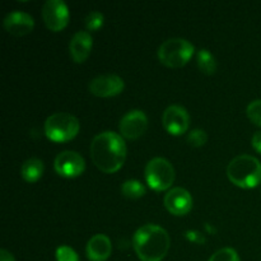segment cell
<instances>
[{"instance_id": "1", "label": "cell", "mask_w": 261, "mask_h": 261, "mask_svg": "<svg viewBox=\"0 0 261 261\" xmlns=\"http://www.w3.org/2000/svg\"><path fill=\"white\" fill-rule=\"evenodd\" d=\"M125 157L126 145L121 135L114 132H103L92 139L91 158L102 172H116L124 165Z\"/></svg>"}, {"instance_id": "2", "label": "cell", "mask_w": 261, "mask_h": 261, "mask_svg": "<svg viewBox=\"0 0 261 261\" xmlns=\"http://www.w3.org/2000/svg\"><path fill=\"white\" fill-rule=\"evenodd\" d=\"M171 240L167 231L157 224H145L133 236V246L142 261H161L167 255Z\"/></svg>"}, {"instance_id": "3", "label": "cell", "mask_w": 261, "mask_h": 261, "mask_svg": "<svg viewBox=\"0 0 261 261\" xmlns=\"http://www.w3.org/2000/svg\"><path fill=\"white\" fill-rule=\"evenodd\" d=\"M227 176L240 188H255L261 182L260 161L249 154L236 155L227 166Z\"/></svg>"}, {"instance_id": "4", "label": "cell", "mask_w": 261, "mask_h": 261, "mask_svg": "<svg viewBox=\"0 0 261 261\" xmlns=\"http://www.w3.org/2000/svg\"><path fill=\"white\" fill-rule=\"evenodd\" d=\"M195 47L185 38H168L158 47V58L161 63L171 68L184 66L193 56Z\"/></svg>"}, {"instance_id": "5", "label": "cell", "mask_w": 261, "mask_h": 261, "mask_svg": "<svg viewBox=\"0 0 261 261\" xmlns=\"http://www.w3.org/2000/svg\"><path fill=\"white\" fill-rule=\"evenodd\" d=\"M79 132V121L68 112H55L45 121V133L54 142H68Z\"/></svg>"}, {"instance_id": "6", "label": "cell", "mask_w": 261, "mask_h": 261, "mask_svg": "<svg viewBox=\"0 0 261 261\" xmlns=\"http://www.w3.org/2000/svg\"><path fill=\"white\" fill-rule=\"evenodd\" d=\"M144 173L148 185L157 191L168 189L175 180V168L163 157L152 158L145 166Z\"/></svg>"}, {"instance_id": "7", "label": "cell", "mask_w": 261, "mask_h": 261, "mask_svg": "<svg viewBox=\"0 0 261 261\" xmlns=\"http://www.w3.org/2000/svg\"><path fill=\"white\" fill-rule=\"evenodd\" d=\"M42 18L48 30H63L69 20L68 7L63 0H47L42 7Z\"/></svg>"}, {"instance_id": "8", "label": "cell", "mask_w": 261, "mask_h": 261, "mask_svg": "<svg viewBox=\"0 0 261 261\" xmlns=\"http://www.w3.org/2000/svg\"><path fill=\"white\" fill-rule=\"evenodd\" d=\"M54 167L59 175L64 177H75L84 171V158L74 150H63L56 155Z\"/></svg>"}, {"instance_id": "9", "label": "cell", "mask_w": 261, "mask_h": 261, "mask_svg": "<svg viewBox=\"0 0 261 261\" xmlns=\"http://www.w3.org/2000/svg\"><path fill=\"white\" fill-rule=\"evenodd\" d=\"M148 117L140 110H132L121 117L119 124L120 133L127 139H137L147 130Z\"/></svg>"}, {"instance_id": "10", "label": "cell", "mask_w": 261, "mask_h": 261, "mask_svg": "<svg viewBox=\"0 0 261 261\" xmlns=\"http://www.w3.org/2000/svg\"><path fill=\"white\" fill-rule=\"evenodd\" d=\"M162 124L170 134L181 135L188 130L189 124H190V116L182 106L171 105L163 112Z\"/></svg>"}, {"instance_id": "11", "label": "cell", "mask_w": 261, "mask_h": 261, "mask_svg": "<svg viewBox=\"0 0 261 261\" xmlns=\"http://www.w3.org/2000/svg\"><path fill=\"white\" fill-rule=\"evenodd\" d=\"M124 81L116 74H102L92 79L88 84L89 92L98 97L116 96L124 89Z\"/></svg>"}, {"instance_id": "12", "label": "cell", "mask_w": 261, "mask_h": 261, "mask_svg": "<svg viewBox=\"0 0 261 261\" xmlns=\"http://www.w3.org/2000/svg\"><path fill=\"white\" fill-rule=\"evenodd\" d=\"M165 206L175 216H184L189 213L193 206V198L184 188H173L165 195Z\"/></svg>"}, {"instance_id": "13", "label": "cell", "mask_w": 261, "mask_h": 261, "mask_svg": "<svg viewBox=\"0 0 261 261\" xmlns=\"http://www.w3.org/2000/svg\"><path fill=\"white\" fill-rule=\"evenodd\" d=\"M5 30L14 36H23L30 33L33 30L35 20L31 14L20 10H13L5 15L4 20Z\"/></svg>"}, {"instance_id": "14", "label": "cell", "mask_w": 261, "mask_h": 261, "mask_svg": "<svg viewBox=\"0 0 261 261\" xmlns=\"http://www.w3.org/2000/svg\"><path fill=\"white\" fill-rule=\"evenodd\" d=\"M92 43H93L92 36L87 31H78L76 33H74L73 37L70 38V42H69V53H70L71 59L75 63L86 61V59L89 56V53H91Z\"/></svg>"}, {"instance_id": "15", "label": "cell", "mask_w": 261, "mask_h": 261, "mask_svg": "<svg viewBox=\"0 0 261 261\" xmlns=\"http://www.w3.org/2000/svg\"><path fill=\"white\" fill-rule=\"evenodd\" d=\"M112 251V245L106 234L97 233L91 237L87 244L86 252L91 261H105L109 259Z\"/></svg>"}, {"instance_id": "16", "label": "cell", "mask_w": 261, "mask_h": 261, "mask_svg": "<svg viewBox=\"0 0 261 261\" xmlns=\"http://www.w3.org/2000/svg\"><path fill=\"white\" fill-rule=\"evenodd\" d=\"M43 173V162L38 158H28L20 167V175L28 182H36Z\"/></svg>"}, {"instance_id": "17", "label": "cell", "mask_w": 261, "mask_h": 261, "mask_svg": "<svg viewBox=\"0 0 261 261\" xmlns=\"http://www.w3.org/2000/svg\"><path fill=\"white\" fill-rule=\"evenodd\" d=\"M196 63L199 69L205 74H213L217 70L216 58L212 55V53L206 48H201L196 54Z\"/></svg>"}, {"instance_id": "18", "label": "cell", "mask_w": 261, "mask_h": 261, "mask_svg": "<svg viewBox=\"0 0 261 261\" xmlns=\"http://www.w3.org/2000/svg\"><path fill=\"white\" fill-rule=\"evenodd\" d=\"M121 191L126 198L138 199L145 194V188L139 180H126L121 186Z\"/></svg>"}, {"instance_id": "19", "label": "cell", "mask_w": 261, "mask_h": 261, "mask_svg": "<svg viewBox=\"0 0 261 261\" xmlns=\"http://www.w3.org/2000/svg\"><path fill=\"white\" fill-rule=\"evenodd\" d=\"M209 261H240V257L236 250L231 249V247H223L214 252Z\"/></svg>"}, {"instance_id": "20", "label": "cell", "mask_w": 261, "mask_h": 261, "mask_svg": "<svg viewBox=\"0 0 261 261\" xmlns=\"http://www.w3.org/2000/svg\"><path fill=\"white\" fill-rule=\"evenodd\" d=\"M105 17L101 12H97V10H93V12L88 13L87 17L84 18V24L88 28L89 31H96L103 24Z\"/></svg>"}, {"instance_id": "21", "label": "cell", "mask_w": 261, "mask_h": 261, "mask_svg": "<svg viewBox=\"0 0 261 261\" xmlns=\"http://www.w3.org/2000/svg\"><path fill=\"white\" fill-rule=\"evenodd\" d=\"M246 114L254 124L261 126V99H254L250 102L246 109Z\"/></svg>"}, {"instance_id": "22", "label": "cell", "mask_w": 261, "mask_h": 261, "mask_svg": "<svg viewBox=\"0 0 261 261\" xmlns=\"http://www.w3.org/2000/svg\"><path fill=\"white\" fill-rule=\"evenodd\" d=\"M206 139H208L206 133L201 129L191 130V132L189 133L188 138H186V140H188V143L191 147H201V145L205 144Z\"/></svg>"}, {"instance_id": "23", "label": "cell", "mask_w": 261, "mask_h": 261, "mask_svg": "<svg viewBox=\"0 0 261 261\" xmlns=\"http://www.w3.org/2000/svg\"><path fill=\"white\" fill-rule=\"evenodd\" d=\"M56 260L58 261H79L78 255L71 247L59 246L56 249Z\"/></svg>"}, {"instance_id": "24", "label": "cell", "mask_w": 261, "mask_h": 261, "mask_svg": "<svg viewBox=\"0 0 261 261\" xmlns=\"http://www.w3.org/2000/svg\"><path fill=\"white\" fill-rule=\"evenodd\" d=\"M185 237L189 240V241H193L195 244H204L205 242V237L198 231H193V229H189V231L185 232Z\"/></svg>"}, {"instance_id": "25", "label": "cell", "mask_w": 261, "mask_h": 261, "mask_svg": "<svg viewBox=\"0 0 261 261\" xmlns=\"http://www.w3.org/2000/svg\"><path fill=\"white\" fill-rule=\"evenodd\" d=\"M252 147L257 150V152L261 153V130L260 132H256L254 135H252Z\"/></svg>"}, {"instance_id": "26", "label": "cell", "mask_w": 261, "mask_h": 261, "mask_svg": "<svg viewBox=\"0 0 261 261\" xmlns=\"http://www.w3.org/2000/svg\"><path fill=\"white\" fill-rule=\"evenodd\" d=\"M0 261H15V260L9 251H7L5 249H2L0 250Z\"/></svg>"}]
</instances>
